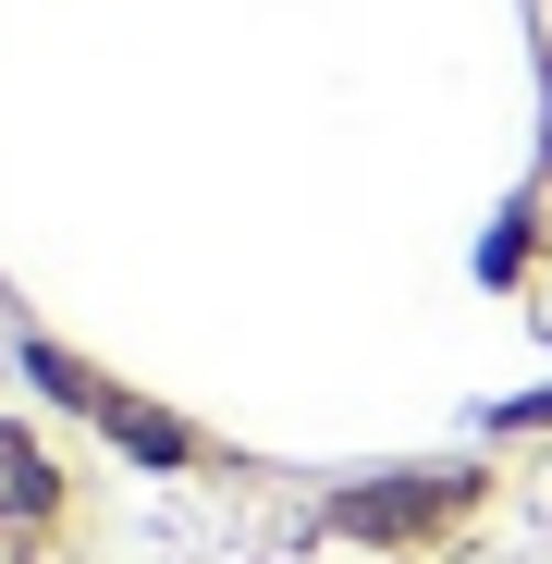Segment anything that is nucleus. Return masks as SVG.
<instances>
[{
	"label": "nucleus",
	"mask_w": 552,
	"mask_h": 564,
	"mask_svg": "<svg viewBox=\"0 0 552 564\" xmlns=\"http://www.w3.org/2000/svg\"><path fill=\"white\" fill-rule=\"evenodd\" d=\"M37 381H50L62 405H86L99 430H123L136 454H160V466H184V454H197V442H184V417H148V405H123L111 381H86V368H62V356H37Z\"/></svg>",
	"instance_id": "obj_1"
},
{
	"label": "nucleus",
	"mask_w": 552,
	"mask_h": 564,
	"mask_svg": "<svg viewBox=\"0 0 552 564\" xmlns=\"http://www.w3.org/2000/svg\"><path fill=\"white\" fill-rule=\"evenodd\" d=\"M442 503H454V479H430V491H356V503H344V528H430Z\"/></svg>",
	"instance_id": "obj_2"
}]
</instances>
